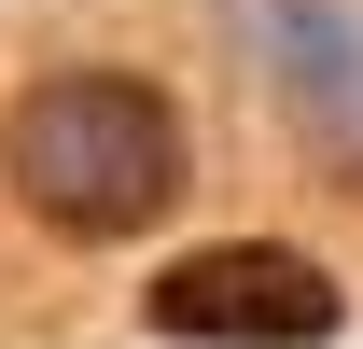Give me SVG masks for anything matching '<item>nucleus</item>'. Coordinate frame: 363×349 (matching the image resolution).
I'll use <instances>...</instances> for the list:
<instances>
[{"mask_svg":"<svg viewBox=\"0 0 363 349\" xmlns=\"http://www.w3.org/2000/svg\"><path fill=\"white\" fill-rule=\"evenodd\" d=\"M0 168H14V196L56 238L98 252V238H140L196 182V140H182V112L140 70H43V84L0 112Z\"/></svg>","mask_w":363,"mask_h":349,"instance_id":"1","label":"nucleus"},{"mask_svg":"<svg viewBox=\"0 0 363 349\" xmlns=\"http://www.w3.org/2000/svg\"><path fill=\"white\" fill-rule=\"evenodd\" d=\"M266 70L335 182H363V0H266Z\"/></svg>","mask_w":363,"mask_h":349,"instance_id":"3","label":"nucleus"},{"mask_svg":"<svg viewBox=\"0 0 363 349\" xmlns=\"http://www.w3.org/2000/svg\"><path fill=\"white\" fill-rule=\"evenodd\" d=\"M140 321H154V336H196V349H321L350 321V294H335V265L294 252V238H210V252L154 265Z\"/></svg>","mask_w":363,"mask_h":349,"instance_id":"2","label":"nucleus"}]
</instances>
